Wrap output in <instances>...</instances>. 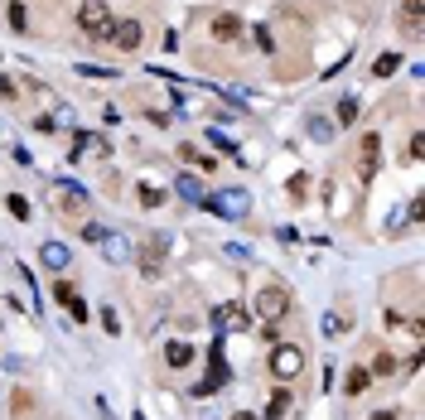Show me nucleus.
<instances>
[{"label":"nucleus","mask_w":425,"mask_h":420,"mask_svg":"<svg viewBox=\"0 0 425 420\" xmlns=\"http://www.w3.org/2000/svg\"><path fill=\"white\" fill-rule=\"evenodd\" d=\"M78 24H83V34H92L97 44H106V34H111V10H106V0H83L78 5Z\"/></svg>","instance_id":"nucleus-1"},{"label":"nucleus","mask_w":425,"mask_h":420,"mask_svg":"<svg viewBox=\"0 0 425 420\" xmlns=\"http://www.w3.org/2000/svg\"><path fill=\"white\" fill-rule=\"evenodd\" d=\"M271 372H276L281 382H290V377H300V372H305V353H300L295 343H281V348L271 353Z\"/></svg>","instance_id":"nucleus-2"},{"label":"nucleus","mask_w":425,"mask_h":420,"mask_svg":"<svg viewBox=\"0 0 425 420\" xmlns=\"http://www.w3.org/2000/svg\"><path fill=\"white\" fill-rule=\"evenodd\" d=\"M106 44L121 49V53H135V49H140V24H135V19H116L111 34H106Z\"/></svg>","instance_id":"nucleus-3"},{"label":"nucleus","mask_w":425,"mask_h":420,"mask_svg":"<svg viewBox=\"0 0 425 420\" xmlns=\"http://www.w3.org/2000/svg\"><path fill=\"white\" fill-rule=\"evenodd\" d=\"M256 310H261L266 319H281L285 310H290V295H285L281 285H266V290L256 295Z\"/></svg>","instance_id":"nucleus-4"},{"label":"nucleus","mask_w":425,"mask_h":420,"mask_svg":"<svg viewBox=\"0 0 425 420\" xmlns=\"http://www.w3.org/2000/svg\"><path fill=\"white\" fill-rule=\"evenodd\" d=\"M222 377H227V367H222V353L212 348V367H208V377H199V387H189L194 396H212L217 387H222Z\"/></svg>","instance_id":"nucleus-5"},{"label":"nucleus","mask_w":425,"mask_h":420,"mask_svg":"<svg viewBox=\"0 0 425 420\" xmlns=\"http://www.w3.org/2000/svg\"><path fill=\"white\" fill-rule=\"evenodd\" d=\"M39 261H44L49 271H68V261H73V251H68L63 242H44V246H39Z\"/></svg>","instance_id":"nucleus-6"},{"label":"nucleus","mask_w":425,"mask_h":420,"mask_svg":"<svg viewBox=\"0 0 425 420\" xmlns=\"http://www.w3.org/2000/svg\"><path fill=\"white\" fill-rule=\"evenodd\" d=\"M217 328H222V333H227V328H237V333H242V328H247V324H251V314H247V310H242V305H217Z\"/></svg>","instance_id":"nucleus-7"},{"label":"nucleus","mask_w":425,"mask_h":420,"mask_svg":"<svg viewBox=\"0 0 425 420\" xmlns=\"http://www.w3.org/2000/svg\"><path fill=\"white\" fill-rule=\"evenodd\" d=\"M97 246H102L106 261H116V266H121V261H131V242H126V237H116V232H102V242H97Z\"/></svg>","instance_id":"nucleus-8"},{"label":"nucleus","mask_w":425,"mask_h":420,"mask_svg":"<svg viewBox=\"0 0 425 420\" xmlns=\"http://www.w3.org/2000/svg\"><path fill=\"white\" fill-rule=\"evenodd\" d=\"M242 29H247V24H242L237 15H217V19H212V39H222V44H237Z\"/></svg>","instance_id":"nucleus-9"},{"label":"nucleus","mask_w":425,"mask_h":420,"mask_svg":"<svg viewBox=\"0 0 425 420\" xmlns=\"http://www.w3.org/2000/svg\"><path fill=\"white\" fill-rule=\"evenodd\" d=\"M377 165H382V140H377V135H367V140H362V179H372V174H377Z\"/></svg>","instance_id":"nucleus-10"},{"label":"nucleus","mask_w":425,"mask_h":420,"mask_svg":"<svg viewBox=\"0 0 425 420\" xmlns=\"http://www.w3.org/2000/svg\"><path fill=\"white\" fill-rule=\"evenodd\" d=\"M174 189H179V194H184L189 203H199V208H208V194H203V184H199L194 174H179V184H174Z\"/></svg>","instance_id":"nucleus-11"},{"label":"nucleus","mask_w":425,"mask_h":420,"mask_svg":"<svg viewBox=\"0 0 425 420\" xmlns=\"http://www.w3.org/2000/svg\"><path fill=\"white\" fill-rule=\"evenodd\" d=\"M165 362H169V367H189V362H194V343H169V348H165Z\"/></svg>","instance_id":"nucleus-12"},{"label":"nucleus","mask_w":425,"mask_h":420,"mask_svg":"<svg viewBox=\"0 0 425 420\" xmlns=\"http://www.w3.org/2000/svg\"><path fill=\"white\" fill-rule=\"evenodd\" d=\"M367 382H372V372H367V367H353V372L343 377V392H348V396H362Z\"/></svg>","instance_id":"nucleus-13"},{"label":"nucleus","mask_w":425,"mask_h":420,"mask_svg":"<svg viewBox=\"0 0 425 420\" xmlns=\"http://www.w3.org/2000/svg\"><path fill=\"white\" fill-rule=\"evenodd\" d=\"M285 411H290V392L281 387V392L271 396V406H266V416H261V420H285Z\"/></svg>","instance_id":"nucleus-14"},{"label":"nucleus","mask_w":425,"mask_h":420,"mask_svg":"<svg viewBox=\"0 0 425 420\" xmlns=\"http://www.w3.org/2000/svg\"><path fill=\"white\" fill-rule=\"evenodd\" d=\"M397 68H401V53H382V58L372 63V78H392Z\"/></svg>","instance_id":"nucleus-15"},{"label":"nucleus","mask_w":425,"mask_h":420,"mask_svg":"<svg viewBox=\"0 0 425 420\" xmlns=\"http://www.w3.org/2000/svg\"><path fill=\"white\" fill-rule=\"evenodd\" d=\"M135 194H140V208H160V203H165V194H160L155 184H140Z\"/></svg>","instance_id":"nucleus-16"},{"label":"nucleus","mask_w":425,"mask_h":420,"mask_svg":"<svg viewBox=\"0 0 425 420\" xmlns=\"http://www.w3.org/2000/svg\"><path fill=\"white\" fill-rule=\"evenodd\" d=\"M353 116H358V97H343L338 102V126H353Z\"/></svg>","instance_id":"nucleus-17"},{"label":"nucleus","mask_w":425,"mask_h":420,"mask_svg":"<svg viewBox=\"0 0 425 420\" xmlns=\"http://www.w3.org/2000/svg\"><path fill=\"white\" fill-rule=\"evenodd\" d=\"M53 300H58V305H68V310H73V300H78V290H73V285H68V280H58V285H53Z\"/></svg>","instance_id":"nucleus-18"},{"label":"nucleus","mask_w":425,"mask_h":420,"mask_svg":"<svg viewBox=\"0 0 425 420\" xmlns=\"http://www.w3.org/2000/svg\"><path fill=\"white\" fill-rule=\"evenodd\" d=\"M179 155H184V160H194V165H199V169H212V165H217V160H212V155H199V150H194V145H184V150H179Z\"/></svg>","instance_id":"nucleus-19"},{"label":"nucleus","mask_w":425,"mask_h":420,"mask_svg":"<svg viewBox=\"0 0 425 420\" xmlns=\"http://www.w3.org/2000/svg\"><path fill=\"white\" fill-rule=\"evenodd\" d=\"M5 208L15 212V217H19V222H24V217H29V203H24V199H19V194H5Z\"/></svg>","instance_id":"nucleus-20"},{"label":"nucleus","mask_w":425,"mask_h":420,"mask_svg":"<svg viewBox=\"0 0 425 420\" xmlns=\"http://www.w3.org/2000/svg\"><path fill=\"white\" fill-rule=\"evenodd\" d=\"M372 372H377V377H392V372H397V358H392V353H382V358L372 362Z\"/></svg>","instance_id":"nucleus-21"},{"label":"nucleus","mask_w":425,"mask_h":420,"mask_svg":"<svg viewBox=\"0 0 425 420\" xmlns=\"http://www.w3.org/2000/svg\"><path fill=\"white\" fill-rule=\"evenodd\" d=\"M203 135H208V140L217 145V150H222V155H237V145H232V140H227L222 131H203Z\"/></svg>","instance_id":"nucleus-22"},{"label":"nucleus","mask_w":425,"mask_h":420,"mask_svg":"<svg viewBox=\"0 0 425 420\" xmlns=\"http://www.w3.org/2000/svg\"><path fill=\"white\" fill-rule=\"evenodd\" d=\"M343 328H348L343 314H324V333H343Z\"/></svg>","instance_id":"nucleus-23"},{"label":"nucleus","mask_w":425,"mask_h":420,"mask_svg":"<svg viewBox=\"0 0 425 420\" xmlns=\"http://www.w3.org/2000/svg\"><path fill=\"white\" fill-rule=\"evenodd\" d=\"M102 328L106 333H121V314H116V310H102Z\"/></svg>","instance_id":"nucleus-24"},{"label":"nucleus","mask_w":425,"mask_h":420,"mask_svg":"<svg viewBox=\"0 0 425 420\" xmlns=\"http://www.w3.org/2000/svg\"><path fill=\"white\" fill-rule=\"evenodd\" d=\"M78 73H83V78H121V73H111V68H92V63H83Z\"/></svg>","instance_id":"nucleus-25"},{"label":"nucleus","mask_w":425,"mask_h":420,"mask_svg":"<svg viewBox=\"0 0 425 420\" xmlns=\"http://www.w3.org/2000/svg\"><path fill=\"white\" fill-rule=\"evenodd\" d=\"M310 135H315V140H328V135H333V126H328V121H310Z\"/></svg>","instance_id":"nucleus-26"},{"label":"nucleus","mask_w":425,"mask_h":420,"mask_svg":"<svg viewBox=\"0 0 425 420\" xmlns=\"http://www.w3.org/2000/svg\"><path fill=\"white\" fill-rule=\"evenodd\" d=\"M10 24L24 29V5H19V0H10Z\"/></svg>","instance_id":"nucleus-27"},{"label":"nucleus","mask_w":425,"mask_h":420,"mask_svg":"<svg viewBox=\"0 0 425 420\" xmlns=\"http://www.w3.org/2000/svg\"><path fill=\"white\" fill-rule=\"evenodd\" d=\"M256 44H261V49H266V53H271V49H276V39H271V29H266V24H256Z\"/></svg>","instance_id":"nucleus-28"},{"label":"nucleus","mask_w":425,"mask_h":420,"mask_svg":"<svg viewBox=\"0 0 425 420\" xmlns=\"http://www.w3.org/2000/svg\"><path fill=\"white\" fill-rule=\"evenodd\" d=\"M406 24H411V29L421 24V0H406Z\"/></svg>","instance_id":"nucleus-29"},{"label":"nucleus","mask_w":425,"mask_h":420,"mask_svg":"<svg viewBox=\"0 0 425 420\" xmlns=\"http://www.w3.org/2000/svg\"><path fill=\"white\" fill-rule=\"evenodd\" d=\"M102 232H106V227H97V222H88V227H83V242H92V246H97V242H102Z\"/></svg>","instance_id":"nucleus-30"},{"label":"nucleus","mask_w":425,"mask_h":420,"mask_svg":"<svg viewBox=\"0 0 425 420\" xmlns=\"http://www.w3.org/2000/svg\"><path fill=\"white\" fill-rule=\"evenodd\" d=\"M34 131H44V135H49V131H58V121H53V116H34Z\"/></svg>","instance_id":"nucleus-31"},{"label":"nucleus","mask_w":425,"mask_h":420,"mask_svg":"<svg viewBox=\"0 0 425 420\" xmlns=\"http://www.w3.org/2000/svg\"><path fill=\"white\" fill-rule=\"evenodd\" d=\"M68 314L78 319V324H88V314H92V310H88V305H83V300H73V310H68Z\"/></svg>","instance_id":"nucleus-32"},{"label":"nucleus","mask_w":425,"mask_h":420,"mask_svg":"<svg viewBox=\"0 0 425 420\" xmlns=\"http://www.w3.org/2000/svg\"><path fill=\"white\" fill-rule=\"evenodd\" d=\"M0 97H15V83H10L5 73H0Z\"/></svg>","instance_id":"nucleus-33"},{"label":"nucleus","mask_w":425,"mask_h":420,"mask_svg":"<svg viewBox=\"0 0 425 420\" xmlns=\"http://www.w3.org/2000/svg\"><path fill=\"white\" fill-rule=\"evenodd\" d=\"M372 420H397V411H377V416H372Z\"/></svg>","instance_id":"nucleus-34"},{"label":"nucleus","mask_w":425,"mask_h":420,"mask_svg":"<svg viewBox=\"0 0 425 420\" xmlns=\"http://www.w3.org/2000/svg\"><path fill=\"white\" fill-rule=\"evenodd\" d=\"M232 420H261V416H247V411H237V416H232Z\"/></svg>","instance_id":"nucleus-35"}]
</instances>
